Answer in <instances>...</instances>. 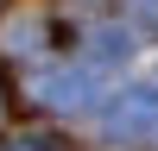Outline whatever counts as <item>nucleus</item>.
<instances>
[{
    "instance_id": "1",
    "label": "nucleus",
    "mask_w": 158,
    "mask_h": 151,
    "mask_svg": "<svg viewBox=\"0 0 158 151\" xmlns=\"http://www.w3.org/2000/svg\"><path fill=\"white\" fill-rule=\"evenodd\" d=\"M0 6H6V0H0Z\"/></svg>"
}]
</instances>
